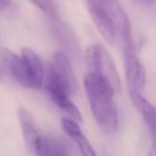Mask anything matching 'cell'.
<instances>
[{"mask_svg":"<svg viewBox=\"0 0 156 156\" xmlns=\"http://www.w3.org/2000/svg\"><path fill=\"white\" fill-rule=\"evenodd\" d=\"M49 67L65 84V87L68 89L71 95L77 91L78 84H77V78L74 76V71L72 68V63L68 56L63 51H56L54 54L52 61L51 63H49Z\"/></svg>","mask_w":156,"mask_h":156,"instance_id":"cell-7","label":"cell"},{"mask_svg":"<svg viewBox=\"0 0 156 156\" xmlns=\"http://www.w3.org/2000/svg\"><path fill=\"white\" fill-rule=\"evenodd\" d=\"M18 121H20V127L22 130L23 140H24L26 145L28 146V149L32 151L34 143L41 132L38 127V124L35 123V119L32 116V113L23 106H21L18 108Z\"/></svg>","mask_w":156,"mask_h":156,"instance_id":"cell-11","label":"cell"},{"mask_svg":"<svg viewBox=\"0 0 156 156\" xmlns=\"http://www.w3.org/2000/svg\"><path fill=\"white\" fill-rule=\"evenodd\" d=\"M21 57L23 58L28 68V73L30 78V88L40 89L43 87L44 78H45V69H44L41 58L35 51H33L29 48H23L21 50Z\"/></svg>","mask_w":156,"mask_h":156,"instance_id":"cell-8","label":"cell"},{"mask_svg":"<svg viewBox=\"0 0 156 156\" xmlns=\"http://www.w3.org/2000/svg\"><path fill=\"white\" fill-rule=\"evenodd\" d=\"M123 61H124V76L129 88V93L141 94L146 84V71L138 57L133 45L123 48Z\"/></svg>","mask_w":156,"mask_h":156,"instance_id":"cell-5","label":"cell"},{"mask_svg":"<svg viewBox=\"0 0 156 156\" xmlns=\"http://www.w3.org/2000/svg\"><path fill=\"white\" fill-rule=\"evenodd\" d=\"M61 127L65 130V133L76 143L80 156H98L95 150L90 145L89 140L83 134L79 124L76 121H73L68 117H65L61 119Z\"/></svg>","mask_w":156,"mask_h":156,"instance_id":"cell-9","label":"cell"},{"mask_svg":"<svg viewBox=\"0 0 156 156\" xmlns=\"http://www.w3.org/2000/svg\"><path fill=\"white\" fill-rule=\"evenodd\" d=\"M85 58L88 63V73L96 74L105 79L116 94L121 91V79L115 62L108 51L101 44H91L85 51Z\"/></svg>","mask_w":156,"mask_h":156,"instance_id":"cell-3","label":"cell"},{"mask_svg":"<svg viewBox=\"0 0 156 156\" xmlns=\"http://www.w3.org/2000/svg\"><path fill=\"white\" fill-rule=\"evenodd\" d=\"M84 89L91 113L101 130L106 134L116 133L118 128V113L115 102V90L105 79L93 73L85 74Z\"/></svg>","mask_w":156,"mask_h":156,"instance_id":"cell-2","label":"cell"},{"mask_svg":"<svg viewBox=\"0 0 156 156\" xmlns=\"http://www.w3.org/2000/svg\"><path fill=\"white\" fill-rule=\"evenodd\" d=\"M43 85L48 95L52 100V102L63 112H66L68 115V118L76 121L77 123L82 122V115L78 107L71 100V93L49 66H48V71L45 72Z\"/></svg>","mask_w":156,"mask_h":156,"instance_id":"cell-4","label":"cell"},{"mask_svg":"<svg viewBox=\"0 0 156 156\" xmlns=\"http://www.w3.org/2000/svg\"><path fill=\"white\" fill-rule=\"evenodd\" d=\"M0 60L5 72L11 76L18 84L26 88H30V78L28 68L21 57V55L15 54L7 48L0 49Z\"/></svg>","mask_w":156,"mask_h":156,"instance_id":"cell-6","label":"cell"},{"mask_svg":"<svg viewBox=\"0 0 156 156\" xmlns=\"http://www.w3.org/2000/svg\"><path fill=\"white\" fill-rule=\"evenodd\" d=\"M1 79H2V73H1V71H0V82H1Z\"/></svg>","mask_w":156,"mask_h":156,"instance_id":"cell-17","label":"cell"},{"mask_svg":"<svg viewBox=\"0 0 156 156\" xmlns=\"http://www.w3.org/2000/svg\"><path fill=\"white\" fill-rule=\"evenodd\" d=\"M130 99L141 115L145 124L149 128V132L152 135V139H156V107L143 96V94L133 93L130 94Z\"/></svg>","mask_w":156,"mask_h":156,"instance_id":"cell-12","label":"cell"},{"mask_svg":"<svg viewBox=\"0 0 156 156\" xmlns=\"http://www.w3.org/2000/svg\"><path fill=\"white\" fill-rule=\"evenodd\" d=\"M135 1H138L139 4H144V5H151L155 2V0H135Z\"/></svg>","mask_w":156,"mask_h":156,"instance_id":"cell-16","label":"cell"},{"mask_svg":"<svg viewBox=\"0 0 156 156\" xmlns=\"http://www.w3.org/2000/svg\"><path fill=\"white\" fill-rule=\"evenodd\" d=\"M33 5L40 9L46 16H49L52 21H58V9L54 0H29Z\"/></svg>","mask_w":156,"mask_h":156,"instance_id":"cell-13","label":"cell"},{"mask_svg":"<svg viewBox=\"0 0 156 156\" xmlns=\"http://www.w3.org/2000/svg\"><path fill=\"white\" fill-rule=\"evenodd\" d=\"M32 152H34L35 156H67L65 145L57 138L45 133L39 134Z\"/></svg>","mask_w":156,"mask_h":156,"instance_id":"cell-10","label":"cell"},{"mask_svg":"<svg viewBox=\"0 0 156 156\" xmlns=\"http://www.w3.org/2000/svg\"><path fill=\"white\" fill-rule=\"evenodd\" d=\"M149 156H156V139H154V141H152L151 149L149 151Z\"/></svg>","mask_w":156,"mask_h":156,"instance_id":"cell-15","label":"cell"},{"mask_svg":"<svg viewBox=\"0 0 156 156\" xmlns=\"http://www.w3.org/2000/svg\"><path fill=\"white\" fill-rule=\"evenodd\" d=\"M90 17L108 44L119 40L123 48L132 46L129 18L119 0H85Z\"/></svg>","mask_w":156,"mask_h":156,"instance_id":"cell-1","label":"cell"},{"mask_svg":"<svg viewBox=\"0 0 156 156\" xmlns=\"http://www.w3.org/2000/svg\"><path fill=\"white\" fill-rule=\"evenodd\" d=\"M11 1L12 0H0V12L4 11L5 9H7L11 5Z\"/></svg>","mask_w":156,"mask_h":156,"instance_id":"cell-14","label":"cell"}]
</instances>
